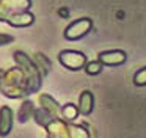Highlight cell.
<instances>
[{"instance_id":"cell-1","label":"cell","mask_w":146,"mask_h":138,"mask_svg":"<svg viewBox=\"0 0 146 138\" xmlns=\"http://www.w3.org/2000/svg\"><path fill=\"white\" fill-rule=\"evenodd\" d=\"M93 28V21L90 17H80L72 21L66 28H64V38L68 41H77V39H82L83 36L91 31Z\"/></svg>"},{"instance_id":"cell-2","label":"cell","mask_w":146,"mask_h":138,"mask_svg":"<svg viewBox=\"0 0 146 138\" xmlns=\"http://www.w3.org/2000/svg\"><path fill=\"white\" fill-rule=\"evenodd\" d=\"M32 0H0V22H7L14 13L29 11Z\"/></svg>"},{"instance_id":"cell-3","label":"cell","mask_w":146,"mask_h":138,"mask_svg":"<svg viewBox=\"0 0 146 138\" xmlns=\"http://www.w3.org/2000/svg\"><path fill=\"white\" fill-rule=\"evenodd\" d=\"M58 60L64 68L71 69V71H79V69L86 66L85 53L79 52V50H61L60 55H58Z\"/></svg>"},{"instance_id":"cell-4","label":"cell","mask_w":146,"mask_h":138,"mask_svg":"<svg viewBox=\"0 0 146 138\" xmlns=\"http://www.w3.org/2000/svg\"><path fill=\"white\" fill-rule=\"evenodd\" d=\"M127 55L123 50H105L99 53V61L107 66H119L126 63Z\"/></svg>"},{"instance_id":"cell-5","label":"cell","mask_w":146,"mask_h":138,"mask_svg":"<svg viewBox=\"0 0 146 138\" xmlns=\"http://www.w3.org/2000/svg\"><path fill=\"white\" fill-rule=\"evenodd\" d=\"M7 22L11 27H30L35 22V16L30 11H19V13L11 14Z\"/></svg>"},{"instance_id":"cell-6","label":"cell","mask_w":146,"mask_h":138,"mask_svg":"<svg viewBox=\"0 0 146 138\" xmlns=\"http://www.w3.org/2000/svg\"><path fill=\"white\" fill-rule=\"evenodd\" d=\"M93 104H94L93 94L90 91H83L79 99V111L82 115H90L93 111Z\"/></svg>"},{"instance_id":"cell-7","label":"cell","mask_w":146,"mask_h":138,"mask_svg":"<svg viewBox=\"0 0 146 138\" xmlns=\"http://www.w3.org/2000/svg\"><path fill=\"white\" fill-rule=\"evenodd\" d=\"M11 116H13V113L8 107H3L0 110V119H2L0 121V133L2 135L8 133V130L11 129Z\"/></svg>"},{"instance_id":"cell-8","label":"cell","mask_w":146,"mask_h":138,"mask_svg":"<svg viewBox=\"0 0 146 138\" xmlns=\"http://www.w3.org/2000/svg\"><path fill=\"white\" fill-rule=\"evenodd\" d=\"M33 63H35V66L38 68V71L42 75H46L49 72V69H50V63H49V60L42 53H36L35 58H33Z\"/></svg>"},{"instance_id":"cell-9","label":"cell","mask_w":146,"mask_h":138,"mask_svg":"<svg viewBox=\"0 0 146 138\" xmlns=\"http://www.w3.org/2000/svg\"><path fill=\"white\" fill-rule=\"evenodd\" d=\"M85 71H86V74H90V75H98L99 72L102 71V63L99 61H91V63H86V66H85Z\"/></svg>"},{"instance_id":"cell-10","label":"cell","mask_w":146,"mask_h":138,"mask_svg":"<svg viewBox=\"0 0 146 138\" xmlns=\"http://www.w3.org/2000/svg\"><path fill=\"white\" fill-rule=\"evenodd\" d=\"M133 83L137 86H145L146 85V68H141L140 71L135 72V75H133Z\"/></svg>"},{"instance_id":"cell-11","label":"cell","mask_w":146,"mask_h":138,"mask_svg":"<svg viewBox=\"0 0 146 138\" xmlns=\"http://www.w3.org/2000/svg\"><path fill=\"white\" fill-rule=\"evenodd\" d=\"M77 111H79V110H77L76 107L72 105V104H68L66 108H64V115H66V118H69V119H74V118H76Z\"/></svg>"},{"instance_id":"cell-12","label":"cell","mask_w":146,"mask_h":138,"mask_svg":"<svg viewBox=\"0 0 146 138\" xmlns=\"http://www.w3.org/2000/svg\"><path fill=\"white\" fill-rule=\"evenodd\" d=\"M11 41H13V36H11V34L0 33V46H5V44H10Z\"/></svg>"}]
</instances>
